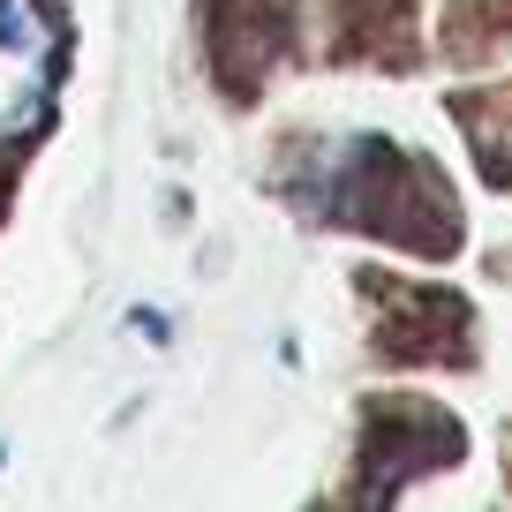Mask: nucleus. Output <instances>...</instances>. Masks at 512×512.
<instances>
[{
  "label": "nucleus",
  "mask_w": 512,
  "mask_h": 512,
  "mask_svg": "<svg viewBox=\"0 0 512 512\" xmlns=\"http://www.w3.org/2000/svg\"><path fill=\"white\" fill-rule=\"evenodd\" d=\"M61 83V16L46 0H0V151L23 144Z\"/></svg>",
  "instance_id": "f257e3e1"
},
{
  "label": "nucleus",
  "mask_w": 512,
  "mask_h": 512,
  "mask_svg": "<svg viewBox=\"0 0 512 512\" xmlns=\"http://www.w3.org/2000/svg\"><path fill=\"white\" fill-rule=\"evenodd\" d=\"M128 324H136L151 347H166V317H159V309H128Z\"/></svg>",
  "instance_id": "f03ea898"
},
{
  "label": "nucleus",
  "mask_w": 512,
  "mask_h": 512,
  "mask_svg": "<svg viewBox=\"0 0 512 512\" xmlns=\"http://www.w3.org/2000/svg\"><path fill=\"white\" fill-rule=\"evenodd\" d=\"M0 460H8V445H0Z\"/></svg>",
  "instance_id": "7ed1b4c3"
}]
</instances>
